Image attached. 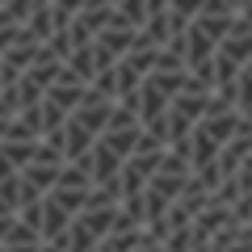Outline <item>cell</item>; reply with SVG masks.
Segmentation results:
<instances>
[{"label": "cell", "instance_id": "obj_1", "mask_svg": "<svg viewBox=\"0 0 252 252\" xmlns=\"http://www.w3.org/2000/svg\"><path fill=\"white\" fill-rule=\"evenodd\" d=\"M0 252H252V0H0Z\"/></svg>", "mask_w": 252, "mask_h": 252}]
</instances>
